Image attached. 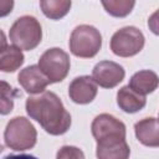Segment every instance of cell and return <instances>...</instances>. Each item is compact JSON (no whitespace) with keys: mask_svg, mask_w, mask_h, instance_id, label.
<instances>
[{"mask_svg":"<svg viewBox=\"0 0 159 159\" xmlns=\"http://www.w3.org/2000/svg\"><path fill=\"white\" fill-rule=\"evenodd\" d=\"M158 84H159V78L157 73L150 70H143L132 76L128 86L137 93L145 96L148 93L154 92Z\"/></svg>","mask_w":159,"mask_h":159,"instance_id":"cell-14","label":"cell"},{"mask_svg":"<svg viewBox=\"0 0 159 159\" xmlns=\"http://www.w3.org/2000/svg\"><path fill=\"white\" fill-rule=\"evenodd\" d=\"M92 134L97 142L111 138L125 139V125L123 122L108 113L97 116L92 122Z\"/></svg>","mask_w":159,"mask_h":159,"instance_id":"cell-7","label":"cell"},{"mask_svg":"<svg viewBox=\"0 0 159 159\" xmlns=\"http://www.w3.org/2000/svg\"><path fill=\"white\" fill-rule=\"evenodd\" d=\"M10 41L20 50H34L42 39V29L36 17L25 15L19 17L11 26L9 32Z\"/></svg>","mask_w":159,"mask_h":159,"instance_id":"cell-2","label":"cell"},{"mask_svg":"<svg viewBox=\"0 0 159 159\" xmlns=\"http://www.w3.org/2000/svg\"><path fill=\"white\" fill-rule=\"evenodd\" d=\"M98 159H128L130 149L124 138H111L97 142Z\"/></svg>","mask_w":159,"mask_h":159,"instance_id":"cell-11","label":"cell"},{"mask_svg":"<svg viewBox=\"0 0 159 159\" xmlns=\"http://www.w3.org/2000/svg\"><path fill=\"white\" fill-rule=\"evenodd\" d=\"M144 35L134 26H127L114 32L111 39V50L120 57H130L142 51Z\"/></svg>","mask_w":159,"mask_h":159,"instance_id":"cell-6","label":"cell"},{"mask_svg":"<svg viewBox=\"0 0 159 159\" xmlns=\"http://www.w3.org/2000/svg\"><path fill=\"white\" fill-rule=\"evenodd\" d=\"M4 159H37V158L34 155H30V154H20V155L10 154V155H6Z\"/></svg>","mask_w":159,"mask_h":159,"instance_id":"cell-21","label":"cell"},{"mask_svg":"<svg viewBox=\"0 0 159 159\" xmlns=\"http://www.w3.org/2000/svg\"><path fill=\"white\" fill-rule=\"evenodd\" d=\"M17 80H19V83L22 86V88L27 93H32V94H35V93L40 94V93L45 92V88L50 83L48 78L36 65L25 67L19 73Z\"/></svg>","mask_w":159,"mask_h":159,"instance_id":"cell-10","label":"cell"},{"mask_svg":"<svg viewBox=\"0 0 159 159\" xmlns=\"http://www.w3.org/2000/svg\"><path fill=\"white\" fill-rule=\"evenodd\" d=\"M56 159H84V154L83 152L77 148V147H72V145H63L62 148H60V150L57 152Z\"/></svg>","mask_w":159,"mask_h":159,"instance_id":"cell-19","label":"cell"},{"mask_svg":"<svg viewBox=\"0 0 159 159\" xmlns=\"http://www.w3.org/2000/svg\"><path fill=\"white\" fill-rule=\"evenodd\" d=\"M124 70L120 65L113 61L98 62L92 72V77L97 84L103 88H113L119 84L124 78Z\"/></svg>","mask_w":159,"mask_h":159,"instance_id":"cell-8","label":"cell"},{"mask_svg":"<svg viewBox=\"0 0 159 159\" xmlns=\"http://www.w3.org/2000/svg\"><path fill=\"white\" fill-rule=\"evenodd\" d=\"M68 94L75 103H89L97 96V83L93 80V77L89 76L77 77L70 83Z\"/></svg>","mask_w":159,"mask_h":159,"instance_id":"cell-9","label":"cell"},{"mask_svg":"<svg viewBox=\"0 0 159 159\" xmlns=\"http://www.w3.org/2000/svg\"><path fill=\"white\" fill-rule=\"evenodd\" d=\"M117 103L122 111L127 113H135L145 106L147 99L145 96L137 93L129 86H124L117 93Z\"/></svg>","mask_w":159,"mask_h":159,"instance_id":"cell-13","label":"cell"},{"mask_svg":"<svg viewBox=\"0 0 159 159\" xmlns=\"http://www.w3.org/2000/svg\"><path fill=\"white\" fill-rule=\"evenodd\" d=\"M40 6L42 9V12L52 19V20H58L63 17L71 7V1L67 0H47V1H40Z\"/></svg>","mask_w":159,"mask_h":159,"instance_id":"cell-16","label":"cell"},{"mask_svg":"<svg viewBox=\"0 0 159 159\" xmlns=\"http://www.w3.org/2000/svg\"><path fill=\"white\" fill-rule=\"evenodd\" d=\"M137 139L147 147H159V119L144 118L134 125Z\"/></svg>","mask_w":159,"mask_h":159,"instance_id":"cell-12","label":"cell"},{"mask_svg":"<svg viewBox=\"0 0 159 159\" xmlns=\"http://www.w3.org/2000/svg\"><path fill=\"white\" fill-rule=\"evenodd\" d=\"M19 96V92L10 87L5 81H1V113L7 114L12 111L14 98Z\"/></svg>","mask_w":159,"mask_h":159,"instance_id":"cell-18","label":"cell"},{"mask_svg":"<svg viewBox=\"0 0 159 159\" xmlns=\"http://www.w3.org/2000/svg\"><path fill=\"white\" fill-rule=\"evenodd\" d=\"M39 67L48 78L50 83L61 82L70 71V57L63 50L52 47L42 53L39 60Z\"/></svg>","mask_w":159,"mask_h":159,"instance_id":"cell-5","label":"cell"},{"mask_svg":"<svg viewBox=\"0 0 159 159\" xmlns=\"http://www.w3.org/2000/svg\"><path fill=\"white\" fill-rule=\"evenodd\" d=\"M148 26H149V30H150L153 34H155V35L159 36V9L149 16Z\"/></svg>","mask_w":159,"mask_h":159,"instance_id":"cell-20","label":"cell"},{"mask_svg":"<svg viewBox=\"0 0 159 159\" xmlns=\"http://www.w3.org/2000/svg\"><path fill=\"white\" fill-rule=\"evenodd\" d=\"M102 47V36L99 31L91 25L77 26L70 39L71 52L82 58H91L98 53Z\"/></svg>","mask_w":159,"mask_h":159,"instance_id":"cell-4","label":"cell"},{"mask_svg":"<svg viewBox=\"0 0 159 159\" xmlns=\"http://www.w3.org/2000/svg\"><path fill=\"white\" fill-rule=\"evenodd\" d=\"M24 63V53L16 46H2L0 48V70L14 72Z\"/></svg>","mask_w":159,"mask_h":159,"instance_id":"cell-15","label":"cell"},{"mask_svg":"<svg viewBox=\"0 0 159 159\" xmlns=\"http://www.w3.org/2000/svg\"><path fill=\"white\" fill-rule=\"evenodd\" d=\"M27 114L52 135H60L68 130L71 116L63 107L57 94L45 91L26 99Z\"/></svg>","mask_w":159,"mask_h":159,"instance_id":"cell-1","label":"cell"},{"mask_svg":"<svg viewBox=\"0 0 159 159\" xmlns=\"http://www.w3.org/2000/svg\"><path fill=\"white\" fill-rule=\"evenodd\" d=\"M102 5L106 9V11L112 16L123 17L132 11L135 2L133 0H109V1H102Z\"/></svg>","mask_w":159,"mask_h":159,"instance_id":"cell-17","label":"cell"},{"mask_svg":"<svg viewBox=\"0 0 159 159\" xmlns=\"http://www.w3.org/2000/svg\"><path fill=\"white\" fill-rule=\"evenodd\" d=\"M37 133L32 123L25 117L12 118L5 129V144L12 150H27L36 144Z\"/></svg>","mask_w":159,"mask_h":159,"instance_id":"cell-3","label":"cell"}]
</instances>
